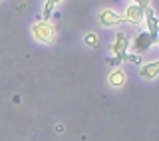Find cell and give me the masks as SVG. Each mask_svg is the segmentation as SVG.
I'll return each mask as SVG.
<instances>
[{
	"mask_svg": "<svg viewBox=\"0 0 159 141\" xmlns=\"http://www.w3.org/2000/svg\"><path fill=\"white\" fill-rule=\"evenodd\" d=\"M32 32L40 42H52L56 38V30H54V26H50L48 22H36L32 26Z\"/></svg>",
	"mask_w": 159,
	"mask_h": 141,
	"instance_id": "obj_1",
	"label": "cell"
},
{
	"mask_svg": "<svg viewBox=\"0 0 159 141\" xmlns=\"http://www.w3.org/2000/svg\"><path fill=\"white\" fill-rule=\"evenodd\" d=\"M111 52H113L116 58L125 60V56H127V36L123 32L116 34V40H113V44H111Z\"/></svg>",
	"mask_w": 159,
	"mask_h": 141,
	"instance_id": "obj_2",
	"label": "cell"
},
{
	"mask_svg": "<svg viewBox=\"0 0 159 141\" xmlns=\"http://www.w3.org/2000/svg\"><path fill=\"white\" fill-rule=\"evenodd\" d=\"M143 10L141 6H137V4H131V6H127L125 10V16H123V22H131V24H139L143 20Z\"/></svg>",
	"mask_w": 159,
	"mask_h": 141,
	"instance_id": "obj_3",
	"label": "cell"
},
{
	"mask_svg": "<svg viewBox=\"0 0 159 141\" xmlns=\"http://www.w3.org/2000/svg\"><path fill=\"white\" fill-rule=\"evenodd\" d=\"M151 44H157V40H155V38H151L147 32H141V34H139L137 40H135V44H133V48H135L137 56L145 52V50H147L149 46H151Z\"/></svg>",
	"mask_w": 159,
	"mask_h": 141,
	"instance_id": "obj_4",
	"label": "cell"
},
{
	"mask_svg": "<svg viewBox=\"0 0 159 141\" xmlns=\"http://www.w3.org/2000/svg\"><path fill=\"white\" fill-rule=\"evenodd\" d=\"M99 22H102V26H116V24L123 22V18L119 14L111 12V10H102L99 12Z\"/></svg>",
	"mask_w": 159,
	"mask_h": 141,
	"instance_id": "obj_5",
	"label": "cell"
},
{
	"mask_svg": "<svg viewBox=\"0 0 159 141\" xmlns=\"http://www.w3.org/2000/svg\"><path fill=\"white\" fill-rule=\"evenodd\" d=\"M145 18H147V26H149V36L151 38H155L157 40V20H155V14H153V10L151 8H145Z\"/></svg>",
	"mask_w": 159,
	"mask_h": 141,
	"instance_id": "obj_6",
	"label": "cell"
},
{
	"mask_svg": "<svg viewBox=\"0 0 159 141\" xmlns=\"http://www.w3.org/2000/svg\"><path fill=\"white\" fill-rule=\"evenodd\" d=\"M139 74H141V78H145V80H153L159 74V62H151V64H147V66H143L139 70Z\"/></svg>",
	"mask_w": 159,
	"mask_h": 141,
	"instance_id": "obj_7",
	"label": "cell"
},
{
	"mask_svg": "<svg viewBox=\"0 0 159 141\" xmlns=\"http://www.w3.org/2000/svg\"><path fill=\"white\" fill-rule=\"evenodd\" d=\"M107 82L111 84V85H116V88H119V85H123V84H125V74H123L121 70H116V72H111V74H109Z\"/></svg>",
	"mask_w": 159,
	"mask_h": 141,
	"instance_id": "obj_8",
	"label": "cell"
},
{
	"mask_svg": "<svg viewBox=\"0 0 159 141\" xmlns=\"http://www.w3.org/2000/svg\"><path fill=\"white\" fill-rule=\"evenodd\" d=\"M58 2H54V0H50V2H46V6H44V20H48L50 16H52V10L54 6H56Z\"/></svg>",
	"mask_w": 159,
	"mask_h": 141,
	"instance_id": "obj_9",
	"label": "cell"
},
{
	"mask_svg": "<svg viewBox=\"0 0 159 141\" xmlns=\"http://www.w3.org/2000/svg\"><path fill=\"white\" fill-rule=\"evenodd\" d=\"M86 42L89 44V46H98V36L93 32H89V34H86Z\"/></svg>",
	"mask_w": 159,
	"mask_h": 141,
	"instance_id": "obj_10",
	"label": "cell"
},
{
	"mask_svg": "<svg viewBox=\"0 0 159 141\" xmlns=\"http://www.w3.org/2000/svg\"><path fill=\"white\" fill-rule=\"evenodd\" d=\"M125 60H129V62H133V64H141V58H139L137 54H131V56L127 54V56H125Z\"/></svg>",
	"mask_w": 159,
	"mask_h": 141,
	"instance_id": "obj_11",
	"label": "cell"
},
{
	"mask_svg": "<svg viewBox=\"0 0 159 141\" xmlns=\"http://www.w3.org/2000/svg\"><path fill=\"white\" fill-rule=\"evenodd\" d=\"M119 62H121V60L116 58V56H113V58H107V64H111L113 68H117V66H119Z\"/></svg>",
	"mask_w": 159,
	"mask_h": 141,
	"instance_id": "obj_12",
	"label": "cell"
}]
</instances>
